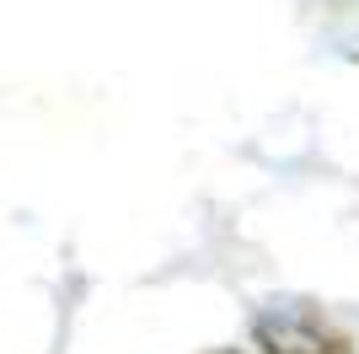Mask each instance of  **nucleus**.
I'll list each match as a JSON object with an SVG mask.
<instances>
[{
	"label": "nucleus",
	"instance_id": "f257e3e1",
	"mask_svg": "<svg viewBox=\"0 0 359 354\" xmlns=\"http://www.w3.org/2000/svg\"><path fill=\"white\" fill-rule=\"evenodd\" d=\"M269 354H348V339H338L322 317L295 311V317H263L257 322Z\"/></svg>",
	"mask_w": 359,
	"mask_h": 354
}]
</instances>
